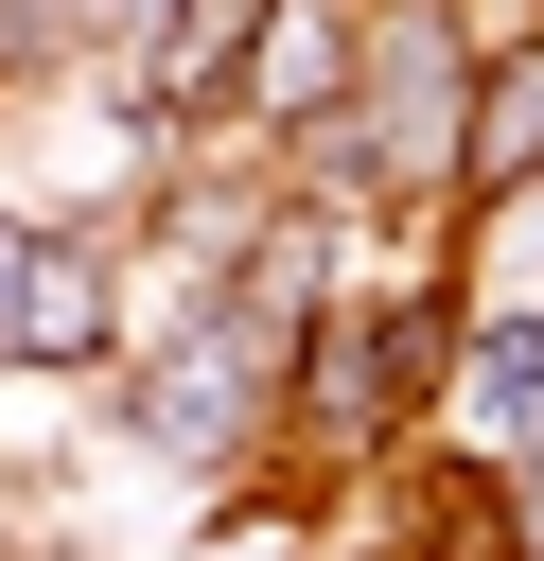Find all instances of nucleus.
<instances>
[{
    "instance_id": "nucleus-2",
    "label": "nucleus",
    "mask_w": 544,
    "mask_h": 561,
    "mask_svg": "<svg viewBox=\"0 0 544 561\" xmlns=\"http://www.w3.org/2000/svg\"><path fill=\"white\" fill-rule=\"evenodd\" d=\"M281 403H298V316H263V298H175V333L140 351V386H123V438L140 456H175V473H246L263 438H281Z\"/></svg>"
},
{
    "instance_id": "nucleus-6",
    "label": "nucleus",
    "mask_w": 544,
    "mask_h": 561,
    "mask_svg": "<svg viewBox=\"0 0 544 561\" xmlns=\"http://www.w3.org/2000/svg\"><path fill=\"white\" fill-rule=\"evenodd\" d=\"M474 193H544V35L474 53V123H456V210Z\"/></svg>"
},
{
    "instance_id": "nucleus-5",
    "label": "nucleus",
    "mask_w": 544,
    "mask_h": 561,
    "mask_svg": "<svg viewBox=\"0 0 544 561\" xmlns=\"http://www.w3.org/2000/svg\"><path fill=\"white\" fill-rule=\"evenodd\" d=\"M351 53H369V0H263L228 123H246V140H316V123L351 105Z\"/></svg>"
},
{
    "instance_id": "nucleus-4",
    "label": "nucleus",
    "mask_w": 544,
    "mask_h": 561,
    "mask_svg": "<svg viewBox=\"0 0 544 561\" xmlns=\"http://www.w3.org/2000/svg\"><path fill=\"white\" fill-rule=\"evenodd\" d=\"M421 438L474 456V473H526V456H544V298H526V316H456V386H439Z\"/></svg>"
},
{
    "instance_id": "nucleus-1",
    "label": "nucleus",
    "mask_w": 544,
    "mask_h": 561,
    "mask_svg": "<svg viewBox=\"0 0 544 561\" xmlns=\"http://www.w3.org/2000/svg\"><path fill=\"white\" fill-rule=\"evenodd\" d=\"M439 386H456V280H351V298H316V333H298L281 438H298V456H404V438L439 421Z\"/></svg>"
},
{
    "instance_id": "nucleus-7",
    "label": "nucleus",
    "mask_w": 544,
    "mask_h": 561,
    "mask_svg": "<svg viewBox=\"0 0 544 561\" xmlns=\"http://www.w3.org/2000/svg\"><path fill=\"white\" fill-rule=\"evenodd\" d=\"M509 561H544V456L509 473Z\"/></svg>"
},
{
    "instance_id": "nucleus-3",
    "label": "nucleus",
    "mask_w": 544,
    "mask_h": 561,
    "mask_svg": "<svg viewBox=\"0 0 544 561\" xmlns=\"http://www.w3.org/2000/svg\"><path fill=\"white\" fill-rule=\"evenodd\" d=\"M123 351V245L70 228V210H0V368L18 386H70Z\"/></svg>"
}]
</instances>
